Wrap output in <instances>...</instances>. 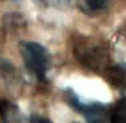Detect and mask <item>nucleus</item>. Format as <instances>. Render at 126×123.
Instances as JSON below:
<instances>
[{
	"label": "nucleus",
	"instance_id": "obj_1",
	"mask_svg": "<svg viewBox=\"0 0 126 123\" xmlns=\"http://www.w3.org/2000/svg\"><path fill=\"white\" fill-rule=\"evenodd\" d=\"M19 52L27 72L37 81L44 82L52 62L47 49L38 42L23 41L19 45Z\"/></svg>",
	"mask_w": 126,
	"mask_h": 123
},
{
	"label": "nucleus",
	"instance_id": "obj_2",
	"mask_svg": "<svg viewBox=\"0 0 126 123\" xmlns=\"http://www.w3.org/2000/svg\"><path fill=\"white\" fill-rule=\"evenodd\" d=\"M73 55L83 66H87L98 73H103L110 65L109 52L106 47L85 37H80L79 41L73 43Z\"/></svg>",
	"mask_w": 126,
	"mask_h": 123
},
{
	"label": "nucleus",
	"instance_id": "obj_3",
	"mask_svg": "<svg viewBox=\"0 0 126 123\" xmlns=\"http://www.w3.org/2000/svg\"><path fill=\"white\" fill-rule=\"evenodd\" d=\"M65 99L69 106L75 111L81 114L87 122L99 123L109 120V106H106V104L96 103V101H84L72 89L65 91Z\"/></svg>",
	"mask_w": 126,
	"mask_h": 123
},
{
	"label": "nucleus",
	"instance_id": "obj_4",
	"mask_svg": "<svg viewBox=\"0 0 126 123\" xmlns=\"http://www.w3.org/2000/svg\"><path fill=\"white\" fill-rule=\"evenodd\" d=\"M106 80L117 89H126V64L111 65L110 64L103 72Z\"/></svg>",
	"mask_w": 126,
	"mask_h": 123
},
{
	"label": "nucleus",
	"instance_id": "obj_5",
	"mask_svg": "<svg viewBox=\"0 0 126 123\" xmlns=\"http://www.w3.org/2000/svg\"><path fill=\"white\" fill-rule=\"evenodd\" d=\"M109 120L115 123L126 122V97L119 99L112 106H109Z\"/></svg>",
	"mask_w": 126,
	"mask_h": 123
},
{
	"label": "nucleus",
	"instance_id": "obj_6",
	"mask_svg": "<svg viewBox=\"0 0 126 123\" xmlns=\"http://www.w3.org/2000/svg\"><path fill=\"white\" fill-rule=\"evenodd\" d=\"M110 0H81L80 8L85 14H98L109 6Z\"/></svg>",
	"mask_w": 126,
	"mask_h": 123
},
{
	"label": "nucleus",
	"instance_id": "obj_7",
	"mask_svg": "<svg viewBox=\"0 0 126 123\" xmlns=\"http://www.w3.org/2000/svg\"><path fill=\"white\" fill-rule=\"evenodd\" d=\"M14 111V107L7 100H0V116L3 120H7L10 116V112Z\"/></svg>",
	"mask_w": 126,
	"mask_h": 123
},
{
	"label": "nucleus",
	"instance_id": "obj_8",
	"mask_svg": "<svg viewBox=\"0 0 126 123\" xmlns=\"http://www.w3.org/2000/svg\"><path fill=\"white\" fill-rule=\"evenodd\" d=\"M29 122H44V123H47L49 119H46V118H41V116H30Z\"/></svg>",
	"mask_w": 126,
	"mask_h": 123
},
{
	"label": "nucleus",
	"instance_id": "obj_9",
	"mask_svg": "<svg viewBox=\"0 0 126 123\" xmlns=\"http://www.w3.org/2000/svg\"><path fill=\"white\" fill-rule=\"evenodd\" d=\"M60 1H68V0H60Z\"/></svg>",
	"mask_w": 126,
	"mask_h": 123
}]
</instances>
